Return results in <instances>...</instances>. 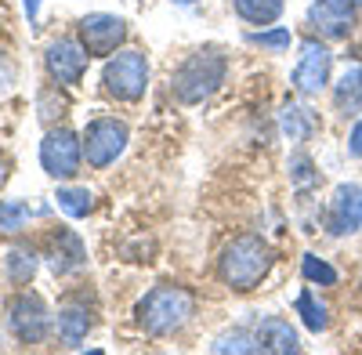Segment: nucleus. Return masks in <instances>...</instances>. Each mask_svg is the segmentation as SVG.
<instances>
[{
  "mask_svg": "<svg viewBox=\"0 0 362 355\" xmlns=\"http://www.w3.org/2000/svg\"><path fill=\"white\" fill-rule=\"evenodd\" d=\"M334 105L337 112L344 116V120H351V116L362 112V66H348L334 87Z\"/></svg>",
  "mask_w": 362,
  "mask_h": 355,
  "instance_id": "2eb2a0df",
  "label": "nucleus"
},
{
  "mask_svg": "<svg viewBox=\"0 0 362 355\" xmlns=\"http://www.w3.org/2000/svg\"><path fill=\"white\" fill-rule=\"evenodd\" d=\"M279 120H283V134H286L290 141H308L312 131H315L312 112H308V109H300V105H286Z\"/></svg>",
  "mask_w": 362,
  "mask_h": 355,
  "instance_id": "aec40b11",
  "label": "nucleus"
},
{
  "mask_svg": "<svg viewBox=\"0 0 362 355\" xmlns=\"http://www.w3.org/2000/svg\"><path fill=\"white\" fill-rule=\"evenodd\" d=\"M54 330H58V341L62 344L76 348L87 337V330H90V312L83 305H62L58 315H54Z\"/></svg>",
  "mask_w": 362,
  "mask_h": 355,
  "instance_id": "dca6fc26",
  "label": "nucleus"
},
{
  "mask_svg": "<svg viewBox=\"0 0 362 355\" xmlns=\"http://www.w3.org/2000/svg\"><path fill=\"white\" fill-rule=\"evenodd\" d=\"M225 73H228V62L221 51H196L174 69L170 87L181 105H199L225 83Z\"/></svg>",
  "mask_w": 362,
  "mask_h": 355,
  "instance_id": "7ed1b4c3",
  "label": "nucleus"
},
{
  "mask_svg": "<svg viewBox=\"0 0 362 355\" xmlns=\"http://www.w3.org/2000/svg\"><path fill=\"white\" fill-rule=\"evenodd\" d=\"M8 327L18 344H40L51 334V312L40 293H29V290L15 293L8 301Z\"/></svg>",
  "mask_w": 362,
  "mask_h": 355,
  "instance_id": "0eeeda50",
  "label": "nucleus"
},
{
  "mask_svg": "<svg viewBox=\"0 0 362 355\" xmlns=\"http://www.w3.org/2000/svg\"><path fill=\"white\" fill-rule=\"evenodd\" d=\"M127 124L116 120V116H98V120H90L87 131H83V160L102 170L109 163H116V156H124L127 149Z\"/></svg>",
  "mask_w": 362,
  "mask_h": 355,
  "instance_id": "423d86ee",
  "label": "nucleus"
},
{
  "mask_svg": "<svg viewBox=\"0 0 362 355\" xmlns=\"http://www.w3.org/2000/svg\"><path fill=\"white\" fill-rule=\"evenodd\" d=\"M210 351H257V344L243 334V330H235V334H225L218 337L214 344H210Z\"/></svg>",
  "mask_w": 362,
  "mask_h": 355,
  "instance_id": "a878e982",
  "label": "nucleus"
},
{
  "mask_svg": "<svg viewBox=\"0 0 362 355\" xmlns=\"http://www.w3.org/2000/svg\"><path fill=\"white\" fill-rule=\"evenodd\" d=\"M272 264H276V254H272V247L261 240V235L254 232H243L235 235V240L221 250L218 257V276L228 290L235 293H250L268 272Z\"/></svg>",
  "mask_w": 362,
  "mask_h": 355,
  "instance_id": "f03ea898",
  "label": "nucleus"
},
{
  "mask_svg": "<svg viewBox=\"0 0 362 355\" xmlns=\"http://www.w3.org/2000/svg\"><path fill=\"white\" fill-rule=\"evenodd\" d=\"M290 182H293L297 189H312V185L319 182V170H315V163H312L305 153H293V156H290Z\"/></svg>",
  "mask_w": 362,
  "mask_h": 355,
  "instance_id": "393cba45",
  "label": "nucleus"
},
{
  "mask_svg": "<svg viewBox=\"0 0 362 355\" xmlns=\"http://www.w3.org/2000/svg\"><path fill=\"white\" fill-rule=\"evenodd\" d=\"M170 4H177V8H189V4H196V0H170Z\"/></svg>",
  "mask_w": 362,
  "mask_h": 355,
  "instance_id": "7c9ffc66",
  "label": "nucleus"
},
{
  "mask_svg": "<svg viewBox=\"0 0 362 355\" xmlns=\"http://www.w3.org/2000/svg\"><path fill=\"white\" fill-rule=\"evenodd\" d=\"M362 11V0H312L308 22L319 29L322 37L341 40L355 29V18Z\"/></svg>",
  "mask_w": 362,
  "mask_h": 355,
  "instance_id": "9b49d317",
  "label": "nucleus"
},
{
  "mask_svg": "<svg viewBox=\"0 0 362 355\" xmlns=\"http://www.w3.org/2000/svg\"><path fill=\"white\" fill-rule=\"evenodd\" d=\"M196 315V298L192 290L174 286V283H160L145 293V298L134 305V322L138 330L148 337H167L177 334L185 322Z\"/></svg>",
  "mask_w": 362,
  "mask_h": 355,
  "instance_id": "f257e3e1",
  "label": "nucleus"
},
{
  "mask_svg": "<svg viewBox=\"0 0 362 355\" xmlns=\"http://www.w3.org/2000/svg\"><path fill=\"white\" fill-rule=\"evenodd\" d=\"M8 182V163H4V156H0V185Z\"/></svg>",
  "mask_w": 362,
  "mask_h": 355,
  "instance_id": "c756f323",
  "label": "nucleus"
},
{
  "mask_svg": "<svg viewBox=\"0 0 362 355\" xmlns=\"http://www.w3.org/2000/svg\"><path fill=\"white\" fill-rule=\"evenodd\" d=\"M254 344L257 351H268V355H290V351H300V341H297V330L283 315H264L254 330Z\"/></svg>",
  "mask_w": 362,
  "mask_h": 355,
  "instance_id": "4468645a",
  "label": "nucleus"
},
{
  "mask_svg": "<svg viewBox=\"0 0 362 355\" xmlns=\"http://www.w3.org/2000/svg\"><path fill=\"white\" fill-rule=\"evenodd\" d=\"M90 199H95V196H90L87 189H73V185H62V189L54 192V203L62 206L69 218H87V214H90V206H95Z\"/></svg>",
  "mask_w": 362,
  "mask_h": 355,
  "instance_id": "4be33fe9",
  "label": "nucleus"
},
{
  "mask_svg": "<svg viewBox=\"0 0 362 355\" xmlns=\"http://www.w3.org/2000/svg\"><path fill=\"white\" fill-rule=\"evenodd\" d=\"M232 8H235L239 18L250 22V25H272L283 15L286 0H232Z\"/></svg>",
  "mask_w": 362,
  "mask_h": 355,
  "instance_id": "6ab92c4d",
  "label": "nucleus"
},
{
  "mask_svg": "<svg viewBox=\"0 0 362 355\" xmlns=\"http://www.w3.org/2000/svg\"><path fill=\"white\" fill-rule=\"evenodd\" d=\"M37 254L29 250V247H11V250H4V279L11 283V286H25L29 279L37 276Z\"/></svg>",
  "mask_w": 362,
  "mask_h": 355,
  "instance_id": "f3484780",
  "label": "nucleus"
},
{
  "mask_svg": "<svg viewBox=\"0 0 362 355\" xmlns=\"http://www.w3.org/2000/svg\"><path fill=\"white\" fill-rule=\"evenodd\" d=\"M11 83H15V66L8 62L4 54H0V95H8V91H11Z\"/></svg>",
  "mask_w": 362,
  "mask_h": 355,
  "instance_id": "bb28decb",
  "label": "nucleus"
},
{
  "mask_svg": "<svg viewBox=\"0 0 362 355\" xmlns=\"http://www.w3.org/2000/svg\"><path fill=\"white\" fill-rule=\"evenodd\" d=\"M293 312L300 315V322H305L312 334H322V330L329 327V308L319 301L315 290H300L297 301H293Z\"/></svg>",
  "mask_w": 362,
  "mask_h": 355,
  "instance_id": "a211bd4d",
  "label": "nucleus"
},
{
  "mask_svg": "<svg viewBox=\"0 0 362 355\" xmlns=\"http://www.w3.org/2000/svg\"><path fill=\"white\" fill-rule=\"evenodd\" d=\"M329 66H334V54L326 51V44L319 40H305L300 44V58H297V66H293V91L300 98H319L326 91V83H329Z\"/></svg>",
  "mask_w": 362,
  "mask_h": 355,
  "instance_id": "6e6552de",
  "label": "nucleus"
},
{
  "mask_svg": "<svg viewBox=\"0 0 362 355\" xmlns=\"http://www.w3.org/2000/svg\"><path fill=\"white\" fill-rule=\"evenodd\" d=\"M362 228V189L358 185H337L334 199L326 206V232L351 235Z\"/></svg>",
  "mask_w": 362,
  "mask_h": 355,
  "instance_id": "f8f14e48",
  "label": "nucleus"
},
{
  "mask_svg": "<svg viewBox=\"0 0 362 355\" xmlns=\"http://www.w3.org/2000/svg\"><path fill=\"white\" fill-rule=\"evenodd\" d=\"M300 276H305L308 283H319V286H334V283L341 279L334 264L322 261V257H315V254H305V261H300Z\"/></svg>",
  "mask_w": 362,
  "mask_h": 355,
  "instance_id": "b1692460",
  "label": "nucleus"
},
{
  "mask_svg": "<svg viewBox=\"0 0 362 355\" xmlns=\"http://www.w3.org/2000/svg\"><path fill=\"white\" fill-rule=\"evenodd\" d=\"M102 80H105V91L116 102H138L145 95V87H148V58H145V51L127 47V51L109 54Z\"/></svg>",
  "mask_w": 362,
  "mask_h": 355,
  "instance_id": "20e7f679",
  "label": "nucleus"
},
{
  "mask_svg": "<svg viewBox=\"0 0 362 355\" xmlns=\"http://www.w3.org/2000/svg\"><path fill=\"white\" fill-rule=\"evenodd\" d=\"M127 40V22L119 15L109 11H95V15H83L80 18V44L87 47V54H116Z\"/></svg>",
  "mask_w": 362,
  "mask_h": 355,
  "instance_id": "1a4fd4ad",
  "label": "nucleus"
},
{
  "mask_svg": "<svg viewBox=\"0 0 362 355\" xmlns=\"http://www.w3.org/2000/svg\"><path fill=\"white\" fill-rule=\"evenodd\" d=\"M33 218V206L25 199H0V232L11 235V232H22V225Z\"/></svg>",
  "mask_w": 362,
  "mask_h": 355,
  "instance_id": "412c9836",
  "label": "nucleus"
},
{
  "mask_svg": "<svg viewBox=\"0 0 362 355\" xmlns=\"http://www.w3.org/2000/svg\"><path fill=\"white\" fill-rule=\"evenodd\" d=\"M83 163V138H76L69 127H51L40 141V167L54 182H69L80 174Z\"/></svg>",
  "mask_w": 362,
  "mask_h": 355,
  "instance_id": "39448f33",
  "label": "nucleus"
},
{
  "mask_svg": "<svg viewBox=\"0 0 362 355\" xmlns=\"http://www.w3.org/2000/svg\"><path fill=\"white\" fill-rule=\"evenodd\" d=\"M348 153L351 156H362V120L355 124V131H351V145H348Z\"/></svg>",
  "mask_w": 362,
  "mask_h": 355,
  "instance_id": "cd10ccee",
  "label": "nucleus"
},
{
  "mask_svg": "<svg viewBox=\"0 0 362 355\" xmlns=\"http://www.w3.org/2000/svg\"><path fill=\"white\" fill-rule=\"evenodd\" d=\"M22 8L29 15V25H37V15H40V0H22Z\"/></svg>",
  "mask_w": 362,
  "mask_h": 355,
  "instance_id": "c85d7f7f",
  "label": "nucleus"
},
{
  "mask_svg": "<svg viewBox=\"0 0 362 355\" xmlns=\"http://www.w3.org/2000/svg\"><path fill=\"white\" fill-rule=\"evenodd\" d=\"M47 264L54 276H69L87 264V247L73 228H58L47 243Z\"/></svg>",
  "mask_w": 362,
  "mask_h": 355,
  "instance_id": "ddd939ff",
  "label": "nucleus"
},
{
  "mask_svg": "<svg viewBox=\"0 0 362 355\" xmlns=\"http://www.w3.org/2000/svg\"><path fill=\"white\" fill-rule=\"evenodd\" d=\"M250 44H254V47H261V51L279 54V51H290L293 33H290L286 25H272V29H261V33H250Z\"/></svg>",
  "mask_w": 362,
  "mask_h": 355,
  "instance_id": "5701e85b",
  "label": "nucleus"
},
{
  "mask_svg": "<svg viewBox=\"0 0 362 355\" xmlns=\"http://www.w3.org/2000/svg\"><path fill=\"white\" fill-rule=\"evenodd\" d=\"M44 62H47V73L58 87H76L87 73V62H90V54L83 44L62 37V40H51L47 51H44Z\"/></svg>",
  "mask_w": 362,
  "mask_h": 355,
  "instance_id": "9d476101",
  "label": "nucleus"
}]
</instances>
